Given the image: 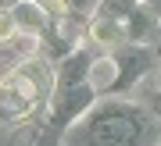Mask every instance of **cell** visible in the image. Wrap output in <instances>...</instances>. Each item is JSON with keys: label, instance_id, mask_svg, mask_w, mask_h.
<instances>
[{"label": "cell", "instance_id": "1", "mask_svg": "<svg viewBox=\"0 0 161 146\" xmlns=\"http://www.w3.org/2000/svg\"><path fill=\"white\" fill-rule=\"evenodd\" d=\"M150 143H154V114L129 96H97L61 139V146H150Z\"/></svg>", "mask_w": 161, "mask_h": 146}, {"label": "cell", "instance_id": "2", "mask_svg": "<svg viewBox=\"0 0 161 146\" xmlns=\"http://www.w3.org/2000/svg\"><path fill=\"white\" fill-rule=\"evenodd\" d=\"M86 64H90V46L86 43H79L72 54H64L54 64V89L43 103L47 114H43L40 146H61L64 132L72 128V121L97 100V93H93V86L86 79Z\"/></svg>", "mask_w": 161, "mask_h": 146}, {"label": "cell", "instance_id": "3", "mask_svg": "<svg viewBox=\"0 0 161 146\" xmlns=\"http://www.w3.org/2000/svg\"><path fill=\"white\" fill-rule=\"evenodd\" d=\"M50 89H54V61L43 54H29L0 82V121L7 125L29 121L47 103Z\"/></svg>", "mask_w": 161, "mask_h": 146}, {"label": "cell", "instance_id": "4", "mask_svg": "<svg viewBox=\"0 0 161 146\" xmlns=\"http://www.w3.org/2000/svg\"><path fill=\"white\" fill-rule=\"evenodd\" d=\"M18 36H22V29H18L14 14L7 11V7H0V46H11V43H18Z\"/></svg>", "mask_w": 161, "mask_h": 146}, {"label": "cell", "instance_id": "5", "mask_svg": "<svg viewBox=\"0 0 161 146\" xmlns=\"http://www.w3.org/2000/svg\"><path fill=\"white\" fill-rule=\"evenodd\" d=\"M150 114H158V118H161V89L154 93V100H150Z\"/></svg>", "mask_w": 161, "mask_h": 146}, {"label": "cell", "instance_id": "6", "mask_svg": "<svg viewBox=\"0 0 161 146\" xmlns=\"http://www.w3.org/2000/svg\"><path fill=\"white\" fill-rule=\"evenodd\" d=\"M11 4H14V0H0V7H11Z\"/></svg>", "mask_w": 161, "mask_h": 146}, {"label": "cell", "instance_id": "7", "mask_svg": "<svg viewBox=\"0 0 161 146\" xmlns=\"http://www.w3.org/2000/svg\"><path fill=\"white\" fill-rule=\"evenodd\" d=\"M0 82H4V75H0Z\"/></svg>", "mask_w": 161, "mask_h": 146}, {"label": "cell", "instance_id": "8", "mask_svg": "<svg viewBox=\"0 0 161 146\" xmlns=\"http://www.w3.org/2000/svg\"><path fill=\"white\" fill-rule=\"evenodd\" d=\"M154 146H161V143H154Z\"/></svg>", "mask_w": 161, "mask_h": 146}]
</instances>
